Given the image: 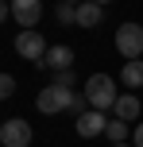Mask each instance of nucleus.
Listing matches in <instances>:
<instances>
[{
  "instance_id": "1",
  "label": "nucleus",
  "mask_w": 143,
  "mask_h": 147,
  "mask_svg": "<svg viewBox=\"0 0 143 147\" xmlns=\"http://www.w3.org/2000/svg\"><path fill=\"white\" fill-rule=\"evenodd\" d=\"M116 97H120V89H116V78H108V74H93V78L85 81V101H89V109L112 112Z\"/></svg>"
},
{
  "instance_id": "2",
  "label": "nucleus",
  "mask_w": 143,
  "mask_h": 147,
  "mask_svg": "<svg viewBox=\"0 0 143 147\" xmlns=\"http://www.w3.org/2000/svg\"><path fill=\"white\" fill-rule=\"evenodd\" d=\"M70 101H74V89H66V85H43L39 89V97H35V109L43 112V116H62V112H70Z\"/></svg>"
},
{
  "instance_id": "3",
  "label": "nucleus",
  "mask_w": 143,
  "mask_h": 147,
  "mask_svg": "<svg viewBox=\"0 0 143 147\" xmlns=\"http://www.w3.org/2000/svg\"><path fill=\"white\" fill-rule=\"evenodd\" d=\"M116 51L124 54V62L143 58V23H120L116 27Z\"/></svg>"
},
{
  "instance_id": "4",
  "label": "nucleus",
  "mask_w": 143,
  "mask_h": 147,
  "mask_svg": "<svg viewBox=\"0 0 143 147\" xmlns=\"http://www.w3.org/2000/svg\"><path fill=\"white\" fill-rule=\"evenodd\" d=\"M0 143L4 147H31V124L23 116H12L0 124Z\"/></svg>"
},
{
  "instance_id": "5",
  "label": "nucleus",
  "mask_w": 143,
  "mask_h": 147,
  "mask_svg": "<svg viewBox=\"0 0 143 147\" xmlns=\"http://www.w3.org/2000/svg\"><path fill=\"white\" fill-rule=\"evenodd\" d=\"M15 54H19V58H27V62H43L46 39L39 35L35 27H31V31H19V35H15Z\"/></svg>"
},
{
  "instance_id": "6",
  "label": "nucleus",
  "mask_w": 143,
  "mask_h": 147,
  "mask_svg": "<svg viewBox=\"0 0 143 147\" xmlns=\"http://www.w3.org/2000/svg\"><path fill=\"white\" fill-rule=\"evenodd\" d=\"M74 128H77V136H81V140H97V136H105L108 116H105L101 109H85L81 116L74 120Z\"/></svg>"
},
{
  "instance_id": "7",
  "label": "nucleus",
  "mask_w": 143,
  "mask_h": 147,
  "mask_svg": "<svg viewBox=\"0 0 143 147\" xmlns=\"http://www.w3.org/2000/svg\"><path fill=\"white\" fill-rule=\"evenodd\" d=\"M43 16V0H12V20L23 23V31H31Z\"/></svg>"
},
{
  "instance_id": "8",
  "label": "nucleus",
  "mask_w": 143,
  "mask_h": 147,
  "mask_svg": "<svg viewBox=\"0 0 143 147\" xmlns=\"http://www.w3.org/2000/svg\"><path fill=\"white\" fill-rule=\"evenodd\" d=\"M39 66H46V70H70L74 66V47H66V43H58V47H46V54H43V62Z\"/></svg>"
},
{
  "instance_id": "9",
  "label": "nucleus",
  "mask_w": 143,
  "mask_h": 147,
  "mask_svg": "<svg viewBox=\"0 0 143 147\" xmlns=\"http://www.w3.org/2000/svg\"><path fill=\"white\" fill-rule=\"evenodd\" d=\"M139 109H143V105H139L136 93H120V97H116V105H112V116H120V120H136Z\"/></svg>"
},
{
  "instance_id": "10",
  "label": "nucleus",
  "mask_w": 143,
  "mask_h": 147,
  "mask_svg": "<svg viewBox=\"0 0 143 147\" xmlns=\"http://www.w3.org/2000/svg\"><path fill=\"white\" fill-rule=\"evenodd\" d=\"M101 12H105V4L81 0V4H77V27H97V23H101Z\"/></svg>"
},
{
  "instance_id": "11",
  "label": "nucleus",
  "mask_w": 143,
  "mask_h": 147,
  "mask_svg": "<svg viewBox=\"0 0 143 147\" xmlns=\"http://www.w3.org/2000/svg\"><path fill=\"white\" fill-rule=\"evenodd\" d=\"M120 81L124 85H143V58H132V62H124V70H120Z\"/></svg>"
},
{
  "instance_id": "12",
  "label": "nucleus",
  "mask_w": 143,
  "mask_h": 147,
  "mask_svg": "<svg viewBox=\"0 0 143 147\" xmlns=\"http://www.w3.org/2000/svg\"><path fill=\"white\" fill-rule=\"evenodd\" d=\"M105 136H108V143H128V120H120V116H108Z\"/></svg>"
},
{
  "instance_id": "13",
  "label": "nucleus",
  "mask_w": 143,
  "mask_h": 147,
  "mask_svg": "<svg viewBox=\"0 0 143 147\" xmlns=\"http://www.w3.org/2000/svg\"><path fill=\"white\" fill-rule=\"evenodd\" d=\"M58 23H74V27H77V4L58 0Z\"/></svg>"
},
{
  "instance_id": "14",
  "label": "nucleus",
  "mask_w": 143,
  "mask_h": 147,
  "mask_svg": "<svg viewBox=\"0 0 143 147\" xmlns=\"http://www.w3.org/2000/svg\"><path fill=\"white\" fill-rule=\"evenodd\" d=\"M12 93H15V78L12 74H0V101H8Z\"/></svg>"
},
{
  "instance_id": "15",
  "label": "nucleus",
  "mask_w": 143,
  "mask_h": 147,
  "mask_svg": "<svg viewBox=\"0 0 143 147\" xmlns=\"http://www.w3.org/2000/svg\"><path fill=\"white\" fill-rule=\"evenodd\" d=\"M54 85H66V89H74V85H77L74 70H58V74H54Z\"/></svg>"
},
{
  "instance_id": "16",
  "label": "nucleus",
  "mask_w": 143,
  "mask_h": 147,
  "mask_svg": "<svg viewBox=\"0 0 143 147\" xmlns=\"http://www.w3.org/2000/svg\"><path fill=\"white\" fill-rule=\"evenodd\" d=\"M132 147H143V120L136 124V132H132Z\"/></svg>"
},
{
  "instance_id": "17",
  "label": "nucleus",
  "mask_w": 143,
  "mask_h": 147,
  "mask_svg": "<svg viewBox=\"0 0 143 147\" xmlns=\"http://www.w3.org/2000/svg\"><path fill=\"white\" fill-rule=\"evenodd\" d=\"M8 16H12V4H4V0H0V23H4Z\"/></svg>"
},
{
  "instance_id": "18",
  "label": "nucleus",
  "mask_w": 143,
  "mask_h": 147,
  "mask_svg": "<svg viewBox=\"0 0 143 147\" xmlns=\"http://www.w3.org/2000/svg\"><path fill=\"white\" fill-rule=\"evenodd\" d=\"M108 147H128V143H108Z\"/></svg>"
},
{
  "instance_id": "19",
  "label": "nucleus",
  "mask_w": 143,
  "mask_h": 147,
  "mask_svg": "<svg viewBox=\"0 0 143 147\" xmlns=\"http://www.w3.org/2000/svg\"><path fill=\"white\" fill-rule=\"evenodd\" d=\"M66 4H81V0H66Z\"/></svg>"
},
{
  "instance_id": "20",
  "label": "nucleus",
  "mask_w": 143,
  "mask_h": 147,
  "mask_svg": "<svg viewBox=\"0 0 143 147\" xmlns=\"http://www.w3.org/2000/svg\"><path fill=\"white\" fill-rule=\"evenodd\" d=\"M97 4H108V0H97Z\"/></svg>"
},
{
  "instance_id": "21",
  "label": "nucleus",
  "mask_w": 143,
  "mask_h": 147,
  "mask_svg": "<svg viewBox=\"0 0 143 147\" xmlns=\"http://www.w3.org/2000/svg\"><path fill=\"white\" fill-rule=\"evenodd\" d=\"M0 147H4V143H0Z\"/></svg>"
}]
</instances>
